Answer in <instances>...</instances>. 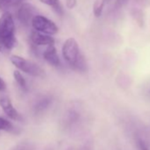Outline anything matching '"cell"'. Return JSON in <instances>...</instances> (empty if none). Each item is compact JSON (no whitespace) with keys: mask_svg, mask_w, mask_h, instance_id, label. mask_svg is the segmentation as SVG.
<instances>
[{"mask_svg":"<svg viewBox=\"0 0 150 150\" xmlns=\"http://www.w3.org/2000/svg\"><path fill=\"white\" fill-rule=\"evenodd\" d=\"M62 55L68 65L78 71H86L87 64L84 57L80 51V47L73 37L65 40L62 47Z\"/></svg>","mask_w":150,"mask_h":150,"instance_id":"obj_1","label":"cell"},{"mask_svg":"<svg viewBox=\"0 0 150 150\" xmlns=\"http://www.w3.org/2000/svg\"><path fill=\"white\" fill-rule=\"evenodd\" d=\"M0 44L7 50H12L16 44L15 24L10 13H3L0 17Z\"/></svg>","mask_w":150,"mask_h":150,"instance_id":"obj_2","label":"cell"},{"mask_svg":"<svg viewBox=\"0 0 150 150\" xmlns=\"http://www.w3.org/2000/svg\"><path fill=\"white\" fill-rule=\"evenodd\" d=\"M11 61L19 70L31 75V76L38 77V78L45 77L44 70L42 67H40L37 64H35L30 60L25 59L19 56H12Z\"/></svg>","mask_w":150,"mask_h":150,"instance_id":"obj_3","label":"cell"},{"mask_svg":"<svg viewBox=\"0 0 150 150\" xmlns=\"http://www.w3.org/2000/svg\"><path fill=\"white\" fill-rule=\"evenodd\" d=\"M35 31H37L42 34H45L48 35H53L57 34L58 28L51 20L44 17L42 15L37 14L32 21L31 23Z\"/></svg>","mask_w":150,"mask_h":150,"instance_id":"obj_4","label":"cell"},{"mask_svg":"<svg viewBox=\"0 0 150 150\" xmlns=\"http://www.w3.org/2000/svg\"><path fill=\"white\" fill-rule=\"evenodd\" d=\"M36 13L37 10L34 6L29 3H24L19 7L16 13V17L22 25L28 26L32 23V21L35 16L37 15Z\"/></svg>","mask_w":150,"mask_h":150,"instance_id":"obj_5","label":"cell"},{"mask_svg":"<svg viewBox=\"0 0 150 150\" xmlns=\"http://www.w3.org/2000/svg\"><path fill=\"white\" fill-rule=\"evenodd\" d=\"M30 40L33 44L36 46H50L55 44V39L51 35L39 33L37 31H33L30 35Z\"/></svg>","mask_w":150,"mask_h":150,"instance_id":"obj_6","label":"cell"},{"mask_svg":"<svg viewBox=\"0 0 150 150\" xmlns=\"http://www.w3.org/2000/svg\"><path fill=\"white\" fill-rule=\"evenodd\" d=\"M42 56H43L44 60L47 63H49L50 65L55 66V67H59L61 65V61L58 57V54H57L55 45L48 46L47 49L44 50Z\"/></svg>","mask_w":150,"mask_h":150,"instance_id":"obj_7","label":"cell"},{"mask_svg":"<svg viewBox=\"0 0 150 150\" xmlns=\"http://www.w3.org/2000/svg\"><path fill=\"white\" fill-rule=\"evenodd\" d=\"M0 106L3 109V110L5 111V113L12 119L13 120H19L21 118L20 114L18 113V111L14 109V107L13 106L10 99L6 96H3L0 98Z\"/></svg>","mask_w":150,"mask_h":150,"instance_id":"obj_8","label":"cell"},{"mask_svg":"<svg viewBox=\"0 0 150 150\" xmlns=\"http://www.w3.org/2000/svg\"><path fill=\"white\" fill-rule=\"evenodd\" d=\"M23 0H1L0 1V10L4 13H9L10 10L21 6Z\"/></svg>","mask_w":150,"mask_h":150,"instance_id":"obj_9","label":"cell"},{"mask_svg":"<svg viewBox=\"0 0 150 150\" xmlns=\"http://www.w3.org/2000/svg\"><path fill=\"white\" fill-rule=\"evenodd\" d=\"M40 2L51 7L56 13L58 15H63L64 14V10L63 6L60 3L59 0H40Z\"/></svg>","mask_w":150,"mask_h":150,"instance_id":"obj_10","label":"cell"},{"mask_svg":"<svg viewBox=\"0 0 150 150\" xmlns=\"http://www.w3.org/2000/svg\"><path fill=\"white\" fill-rule=\"evenodd\" d=\"M105 0H96L93 5V12L96 18H99L103 11V7L105 5Z\"/></svg>","mask_w":150,"mask_h":150,"instance_id":"obj_11","label":"cell"},{"mask_svg":"<svg viewBox=\"0 0 150 150\" xmlns=\"http://www.w3.org/2000/svg\"><path fill=\"white\" fill-rule=\"evenodd\" d=\"M51 102H52V100H51L50 97H45V98L40 100L37 103V104L35 105V111L36 112H42V110H46L50 106V104L51 103Z\"/></svg>","mask_w":150,"mask_h":150,"instance_id":"obj_12","label":"cell"},{"mask_svg":"<svg viewBox=\"0 0 150 150\" xmlns=\"http://www.w3.org/2000/svg\"><path fill=\"white\" fill-rule=\"evenodd\" d=\"M13 76H14V79H15L16 82L18 83V85L21 88L26 89L27 88V82H26V80L24 79V77L22 76V74L19 71H15L13 72Z\"/></svg>","mask_w":150,"mask_h":150,"instance_id":"obj_13","label":"cell"},{"mask_svg":"<svg viewBox=\"0 0 150 150\" xmlns=\"http://www.w3.org/2000/svg\"><path fill=\"white\" fill-rule=\"evenodd\" d=\"M13 125L10 121L3 118L0 117V131H7V132H11L13 131Z\"/></svg>","mask_w":150,"mask_h":150,"instance_id":"obj_14","label":"cell"},{"mask_svg":"<svg viewBox=\"0 0 150 150\" xmlns=\"http://www.w3.org/2000/svg\"><path fill=\"white\" fill-rule=\"evenodd\" d=\"M137 145H138V147H139V150H149L146 144V142L140 138L137 139Z\"/></svg>","mask_w":150,"mask_h":150,"instance_id":"obj_15","label":"cell"},{"mask_svg":"<svg viewBox=\"0 0 150 150\" xmlns=\"http://www.w3.org/2000/svg\"><path fill=\"white\" fill-rule=\"evenodd\" d=\"M77 6V0H65V6L68 9H73Z\"/></svg>","mask_w":150,"mask_h":150,"instance_id":"obj_16","label":"cell"},{"mask_svg":"<svg viewBox=\"0 0 150 150\" xmlns=\"http://www.w3.org/2000/svg\"><path fill=\"white\" fill-rule=\"evenodd\" d=\"M6 88V84L5 82L3 81V80L0 78V91H2Z\"/></svg>","mask_w":150,"mask_h":150,"instance_id":"obj_17","label":"cell"},{"mask_svg":"<svg viewBox=\"0 0 150 150\" xmlns=\"http://www.w3.org/2000/svg\"><path fill=\"white\" fill-rule=\"evenodd\" d=\"M1 50H2V46H1V44H0V51H1Z\"/></svg>","mask_w":150,"mask_h":150,"instance_id":"obj_18","label":"cell"},{"mask_svg":"<svg viewBox=\"0 0 150 150\" xmlns=\"http://www.w3.org/2000/svg\"><path fill=\"white\" fill-rule=\"evenodd\" d=\"M105 1H109V0H105Z\"/></svg>","mask_w":150,"mask_h":150,"instance_id":"obj_19","label":"cell"},{"mask_svg":"<svg viewBox=\"0 0 150 150\" xmlns=\"http://www.w3.org/2000/svg\"><path fill=\"white\" fill-rule=\"evenodd\" d=\"M0 1H1V0H0Z\"/></svg>","mask_w":150,"mask_h":150,"instance_id":"obj_20","label":"cell"}]
</instances>
